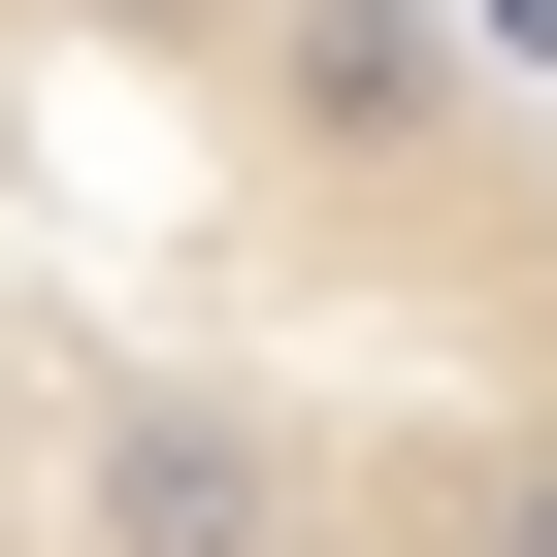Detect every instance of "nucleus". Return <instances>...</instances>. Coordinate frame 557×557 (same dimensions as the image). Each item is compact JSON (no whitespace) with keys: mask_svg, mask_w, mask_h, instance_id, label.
<instances>
[{"mask_svg":"<svg viewBox=\"0 0 557 557\" xmlns=\"http://www.w3.org/2000/svg\"><path fill=\"white\" fill-rule=\"evenodd\" d=\"M0 557H557V0H0Z\"/></svg>","mask_w":557,"mask_h":557,"instance_id":"obj_1","label":"nucleus"}]
</instances>
